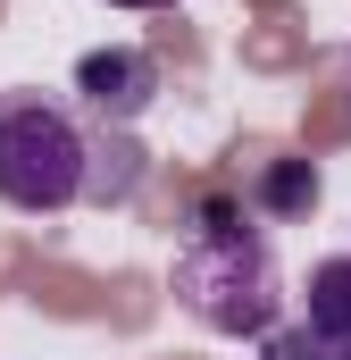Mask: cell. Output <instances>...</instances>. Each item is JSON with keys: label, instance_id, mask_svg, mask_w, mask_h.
I'll return each mask as SVG.
<instances>
[{"label": "cell", "instance_id": "obj_9", "mask_svg": "<svg viewBox=\"0 0 351 360\" xmlns=\"http://www.w3.org/2000/svg\"><path fill=\"white\" fill-rule=\"evenodd\" d=\"M335 360H351V344H335Z\"/></svg>", "mask_w": 351, "mask_h": 360}, {"label": "cell", "instance_id": "obj_4", "mask_svg": "<svg viewBox=\"0 0 351 360\" xmlns=\"http://www.w3.org/2000/svg\"><path fill=\"white\" fill-rule=\"evenodd\" d=\"M134 184H143V143L126 134V126H100L92 117V184H84V201H134Z\"/></svg>", "mask_w": 351, "mask_h": 360}, {"label": "cell", "instance_id": "obj_1", "mask_svg": "<svg viewBox=\"0 0 351 360\" xmlns=\"http://www.w3.org/2000/svg\"><path fill=\"white\" fill-rule=\"evenodd\" d=\"M168 293L218 335H276V310H284V276H276V243H267L260 201L243 193H201L192 201V226L168 260Z\"/></svg>", "mask_w": 351, "mask_h": 360}, {"label": "cell", "instance_id": "obj_5", "mask_svg": "<svg viewBox=\"0 0 351 360\" xmlns=\"http://www.w3.org/2000/svg\"><path fill=\"white\" fill-rule=\"evenodd\" d=\"M318 344H351V252L310 269V319H301Z\"/></svg>", "mask_w": 351, "mask_h": 360}, {"label": "cell", "instance_id": "obj_2", "mask_svg": "<svg viewBox=\"0 0 351 360\" xmlns=\"http://www.w3.org/2000/svg\"><path fill=\"white\" fill-rule=\"evenodd\" d=\"M92 184V126L51 92H0V201L25 218L76 210Z\"/></svg>", "mask_w": 351, "mask_h": 360}, {"label": "cell", "instance_id": "obj_8", "mask_svg": "<svg viewBox=\"0 0 351 360\" xmlns=\"http://www.w3.org/2000/svg\"><path fill=\"white\" fill-rule=\"evenodd\" d=\"M109 8H168V0H109Z\"/></svg>", "mask_w": 351, "mask_h": 360}, {"label": "cell", "instance_id": "obj_7", "mask_svg": "<svg viewBox=\"0 0 351 360\" xmlns=\"http://www.w3.org/2000/svg\"><path fill=\"white\" fill-rule=\"evenodd\" d=\"M260 360H335V344H318L310 327H276L260 335Z\"/></svg>", "mask_w": 351, "mask_h": 360}, {"label": "cell", "instance_id": "obj_3", "mask_svg": "<svg viewBox=\"0 0 351 360\" xmlns=\"http://www.w3.org/2000/svg\"><path fill=\"white\" fill-rule=\"evenodd\" d=\"M151 92H159V59L134 51V42L76 59V101H84V117H100V126H134L151 109Z\"/></svg>", "mask_w": 351, "mask_h": 360}, {"label": "cell", "instance_id": "obj_6", "mask_svg": "<svg viewBox=\"0 0 351 360\" xmlns=\"http://www.w3.org/2000/svg\"><path fill=\"white\" fill-rule=\"evenodd\" d=\"M251 201H260V218H301V210L318 201V168H310V160H267Z\"/></svg>", "mask_w": 351, "mask_h": 360}]
</instances>
